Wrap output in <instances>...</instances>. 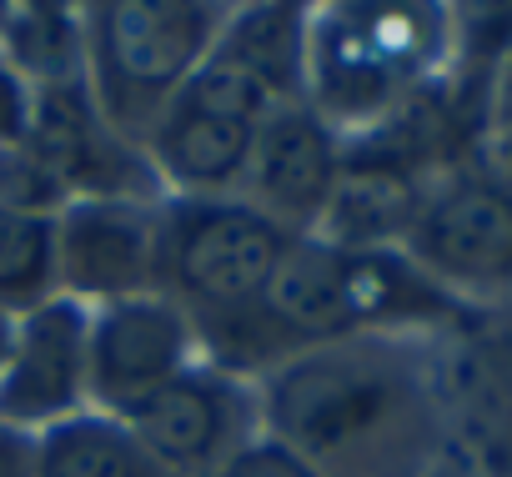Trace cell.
<instances>
[{"label":"cell","instance_id":"obj_8","mask_svg":"<svg viewBox=\"0 0 512 477\" xmlns=\"http://www.w3.org/2000/svg\"><path fill=\"white\" fill-rule=\"evenodd\" d=\"M161 201L76 196L56 211V287L81 307L156 292Z\"/></svg>","mask_w":512,"mask_h":477},{"label":"cell","instance_id":"obj_6","mask_svg":"<svg viewBox=\"0 0 512 477\" xmlns=\"http://www.w3.org/2000/svg\"><path fill=\"white\" fill-rule=\"evenodd\" d=\"M121 422L166 477H211L246 442H256L262 407L236 372L191 362L181 377L126 407Z\"/></svg>","mask_w":512,"mask_h":477},{"label":"cell","instance_id":"obj_14","mask_svg":"<svg viewBox=\"0 0 512 477\" xmlns=\"http://www.w3.org/2000/svg\"><path fill=\"white\" fill-rule=\"evenodd\" d=\"M307 46H312V11L297 6V0H272V6L231 11L211 51L241 66L251 81H262L282 106H302L307 101Z\"/></svg>","mask_w":512,"mask_h":477},{"label":"cell","instance_id":"obj_20","mask_svg":"<svg viewBox=\"0 0 512 477\" xmlns=\"http://www.w3.org/2000/svg\"><path fill=\"white\" fill-rule=\"evenodd\" d=\"M31 462H36V437L0 422V477H31Z\"/></svg>","mask_w":512,"mask_h":477},{"label":"cell","instance_id":"obj_13","mask_svg":"<svg viewBox=\"0 0 512 477\" xmlns=\"http://www.w3.org/2000/svg\"><path fill=\"white\" fill-rule=\"evenodd\" d=\"M256 131L262 126L216 116L176 96L146 136V161L176 196H231L236 186H246Z\"/></svg>","mask_w":512,"mask_h":477},{"label":"cell","instance_id":"obj_10","mask_svg":"<svg viewBox=\"0 0 512 477\" xmlns=\"http://www.w3.org/2000/svg\"><path fill=\"white\" fill-rule=\"evenodd\" d=\"M86 327L91 307L71 297H51L16 317L0 367V422L36 437L86 412Z\"/></svg>","mask_w":512,"mask_h":477},{"label":"cell","instance_id":"obj_5","mask_svg":"<svg viewBox=\"0 0 512 477\" xmlns=\"http://www.w3.org/2000/svg\"><path fill=\"white\" fill-rule=\"evenodd\" d=\"M437 11L422 6H337L317 16L307 46V106L337 121L392 111L402 86L437 51Z\"/></svg>","mask_w":512,"mask_h":477},{"label":"cell","instance_id":"obj_12","mask_svg":"<svg viewBox=\"0 0 512 477\" xmlns=\"http://www.w3.org/2000/svg\"><path fill=\"white\" fill-rule=\"evenodd\" d=\"M407 242L432 277L502 282L512 277V196L487 181H452L422 196Z\"/></svg>","mask_w":512,"mask_h":477},{"label":"cell","instance_id":"obj_9","mask_svg":"<svg viewBox=\"0 0 512 477\" xmlns=\"http://www.w3.org/2000/svg\"><path fill=\"white\" fill-rule=\"evenodd\" d=\"M191 352H201L196 347V327L161 292H141V297H126V302L91 307V327H86V402H96V412L121 417L146 392H156L171 377H181L191 367Z\"/></svg>","mask_w":512,"mask_h":477},{"label":"cell","instance_id":"obj_23","mask_svg":"<svg viewBox=\"0 0 512 477\" xmlns=\"http://www.w3.org/2000/svg\"><path fill=\"white\" fill-rule=\"evenodd\" d=\"M0 21H6V6H0Z\"/></svg>","mask_w":512,"mask_h":477},{"label":"cell","instance_id":"obj_7","mask_svg":"<svg viewBox=\"0 0 512 477\" xmlns=\"http://www.w3.org/2000/svg\"><path fill=\"white\" fill-rule=\"evenodd\" d=\"M31 156L76 196H126V201H166L161 176L146 151L131 146L96 106L86 76L31 91Z\"/></svg>","mask_w":512,"mask_h":477},{"label":"cell","instance_id":"obj_3","mask_svg":"<svg viewBox=\"0 0 512 477\" xmlns=\"http://www.w3.org/2000/svg\"><path fill=\"white\" fill-rule=\"evenodd\" d=\"M297 236L236 196H166L156 226V292L171 297L196 337L262 307Z\"/></svg>","mask_w":512,"mask_h":477},{"label":"cell","instance_id":"obj_1","mask_svg":"<svg viewBox=\"0 0 512 477\" xmlns=\"http://www.w3.org/2000/svg\"><path fill=\"white\" fill-rule=\"evenodd\" d=\"M262 432L317 477H427L437 392L412 347L362 332L277 362L256 392Z\"/></svg>","mask_w":512,"mask_h":477},{"label":"cell","instance_id":"obj_15","mask_svg":"<svg viewBox=\"0 0 512 477\" xmlns=\"http://www.w3.org/2000/svg\"><path fill=\"white\" fill-rule=\"evenodd\" d=\"M31 477H166L131 427L111 412H76L46 432H36V462Z\"/></svg>","mask_w":512,"mask_h":477},{"label":"cell","instance_id":"obj_2","mask_svg":"<svg viewBox=\"0 0 512 477\" xmlns=\"http://www.w3.org/2000/svg\"><path fill=\"white\" fill-rule=\"evenodd\" d=\"M231 6L211 0H101L81 11L86 86L101 116L146 151L151 126L211 56Z\"/></svg>","mask_w":512,"mask_h":477},{"label":"cell","instance_id":"obj_11","mask_svg":"<svg viewBox=\"0 0 512 477\" xmlns=\"http://www.w3.org/2000/svg\"><path fill=\"white\" fill-rule=\"evenodd\" d=\"M337 176H342V151H337L332 126L307 101L282 106L256 131L246 201L256 211H267L277 226H287L292 236H312L332 206Z\"/></svg>","mask_w":512,"mask_h":477},{"label":"cell","instance_id":"obj_22","mask_svg":"<svg viewBox=\"0 0 512 477\" xmlns=\"http://www.w3.org/2000/svg\"><path fill=\"white\" fill-rule=\"evenodd\" d=\"M11 327H16V317L0 312V367H6V352H11Z\"/></svg>","mask_w":512,"mask_h":477},{"label":"cell","instance_id":"obj_18","mask_svg":"<svg viewBox=\"0 0 512 477\" xmlns=\"http://www.w3.org/2000/svg\"><path fill=\"white\" fill-rule=\"evenodd\" d=\"M211 477H317L297 452H287L282 442H272V437H256V442H246L221 472H211Z\"/></svg>","mask_w":512,"mask_h":477},{"label":"cell","instance_id":"obj_17","mask_svg":"<svg viewBox=\"0 0 512 477\" xmlns=\"http://www.w3.org/2000/svg\"><path fill=\"white\" fill-rule=\"evenodd\" d=\"M61 297L56 287V216L0 206V312L21 317Z\"/></svg>","mask_w":512,"mask_h":477},{"label":"cell","instance_id":"obj_16","mask_svg":"<svg viewBox=\"0 0 512 477\" xmlns=\"http://www.w3.org/2000/svg\"><path fill=\"white\" fill-rule=\"evenodd\" d=\"M0 56L31 86H61L86 76V26L81 11L36 0V6H6L0 21Z\"/></svg>","mask_w":512,"mask_h":477},{"label":"cell","instance_id":"obj_19","mask_svg":"<svg viewBox=\"0 0 512 477\" xmlns=\"http://www.w3.org/2000/svg\"><path fill=\"white\" fill-rule=\"evenodd\" d=\"M26 136H31V86L0 56V151L26 146Z\"/></svg>","mask_w":512,"mask_h":477},{"label":"cell","instance_id":"obj_4","mask_svg":"<svg viewBox=\"0 0 512 477\" xmlns=\"http://www.w3.org/2000/svg\"><path fill=\"white\" fill-rule=\"evenodd\" d=\"M432 302L422 272L392 252H352L322 236H297L256 307V327L277 367L307 347L377 332L382 322Z\"/></svg>","mask_w":512,"mask_h":477},{"label":"cell","instance_id":"obj_21","mask_svg":"<svg viewBox=\"0 0 512 477\" xmlns=\"http://www.w3.org/2000/svg\"><path fill=\"white\" fill-rule=\"evenodd\" d=\"M497 106H502V121L512 126V56L502 66V86H497Z\"/></svg>","mask_w":512,"mask_h":477}]
</instances>
